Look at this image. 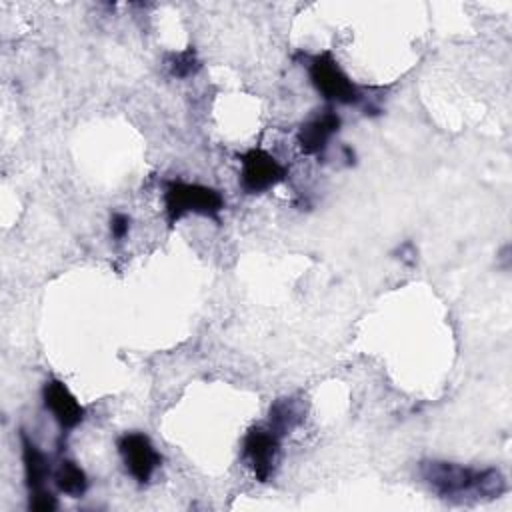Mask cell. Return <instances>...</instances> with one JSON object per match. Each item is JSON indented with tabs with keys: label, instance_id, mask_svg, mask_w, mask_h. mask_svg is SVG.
Masks as SVG:
<instances>
[{
	"label": "cell",
	"instance_id": "obj_1",
	"mask_svg": "<svg viewBox=\"0 0 512 512\" xmlns=\"http://www.w3.org/2000/svg\"><path fill=\"white\" fill-rule=\"evenodd\" d=\"M422 480L446 500H492L506 490V478L498 468H470L446 460L420 462Z\"/></svg>",
	"mask_w": 512,
	"mask_h": 512
},
{
	"label": "cell",
	"instance_id": "obj_2",
	"mask_svg": "<svg viewBox=\"0 0 512 512\" xmlns=\"http://www.w3.org/2000/svg\"><path fill=\"white\" fill-rule=\"evenodd\" d=\"M224 208V198L218 190L204 184L170 182L164 190V210L170 224L188 214L218 218Z\"/></svg>",
	"mask_w": 512,
	"mask_h": 512
},
{
	"label": "cell",
	"instance_id": "obj_3",
	"mask_svg": "<svg viewBox=\"0 0 512 512\" xmlns=\"http://www.w3.org/2000/svg\"><path fill=\"white\" fill-rule=\"evenodd\" d=\"M310 82L316 92L334 104H358L362 94L330 52L316 54L308 64Z\"/></svg>",
	"mask_w": 512,
	"mask_h": 512
},
{
	"label": "cell",
	"instance_id": "obj_4",
	"mask_svg": "<svg viewBox=\"0 0 512 512\" xmlns=\"http://www.w3.org/2000/svg\"><path fill=\"white\" fill-rule=\"evenodd\" d=\"M240 186L248 194H262L286 180V168L266 150L252 148L240 156Z\"/></svg>",
	"mask_w": 512,
	"mask_h": 512
},
{
	"label": "cell",
	"instance_id": "obj_5",
	"mask_svg": "<svg viewBox=\"0 0 512 512\" xmlns=\"http://www.w3.org/2000/svg\"><path fill=\"white\" fill-rule=\"evenodd\" d=\"M118 454L126 466V472L138 482L146 484L158 470L162 456L154 448L152 440L144 432H126L118 438Z\"/></svg>",
	"mask_w": 512,
	"mask_h": 512
},
{
	"label": "cell",
	"instance_id": "obj_6",
	"mask_svg": "<svg viewBox=\"0 0 512 512\" xmlns=\"http://www.w3.org/2000/svg\"><path fill=\"white\" fill-rule=\"evenodd\" d=\"M280 436L270 426H254L248 430L242 442V458L256 476V480L266 482L278 462Z\"/></svg>",
	"mask_w": 512,
	"mask_h": 512
},
{
	"label": "cell",
	"instance_id": "obj_7",
	"mask_svg": "<svg viewBox=\"0 0 512 512\" xmlns=\"http://www.w3.org/2000/svg\"><path fill=\"white\" fill-rule=\"evenodd\" d=\"M42 402L62 430H74L86 416L84 406L78 402V398L62 380L56 378L46 380V384L42 386Z\"/></svg>",
	"mask_w": 512,
	"mask_h": 512
},
{
	"label": "cell",
	"instance_id": "obj_8",
	"mask_svg": "<svg viewBox=\"0 0 512 512\" xmlns=\"http://www.w3.org/2000/svg\"><path fill=\"white\" fill-rule=\"evenodd\" d=\"M340 124L342 120L332 108L322 110L320 114H316L314 118H310L300 126L296 134V142L300 150L308 156H320L328 148V142L332 140V136L340 130Z\"/></svg>",
	"mask_w": 512,
	"mask_h": 512
},
{
	"label": "cell",
	"instance_id": "obj_9",
	"mask_svg": "<svg viewBox=\"0 0 512 512\" xmlns=\"http://www.w3.org/2000/svg\"><path fill=\"white\" fill-rule=\"evenodd\" d=\"M20 446H22V464H24V478L28 492L46 488V480L52 474L46 454L34 444V440L22 430L20 432Z\"/></svg>",
	"mask_w": 512,
	"mask_h": 512
},
{
	"label": "cell",
	"instance_id": "obj_10",
	"mask_svg": "<svg viewBox=\"0 0 512 512\" xmlns=\"http://www.w3.org/2000/svg\"><path fill=\"white\" fill-rule=\"evenodd\" d=\"M52 474H54V484L62 494H66L70 498H80L86 494L88 476L74 460L62 458Z\"/></svg>",
	"mask_w": 512,
	"mask_h": 512
},
{
	"label": "cell",
	"instance_id": "obj_11",
	"mask_svg": "<svg viewBox=\"0 0 512 512\" xmlns=\"http://www.w3.org/2000/svg\"><path fill=\"white\" fill-rule=\"evenodd\" d=\"M304 418V406L296 398H280L270 406V428L284 436L296 428Z\"/></svg>",
	"mask_w": 512,
	"mask_h": 512
},
{
	"label": "cell",
	"instance_id": "obj_12",
	"mask_svg": "<svg viewBox=\"0 0 512 512\" xmlns=\"http://www.w3.org/2000/svg\"><path fill=\"white\" fill-rule=\"evenodd\" d=\"M166 68L174 78H188L200 70V60L194 48H186L182 52H172L166 56Z\"/></svg>",
	"mask_w": 512,
	"mask_h": 512
},
{
	"label": "cell",
	"instance_id": "obj_13",
	"mask_svg": "<svg viewBox=\"0 0 512 512\" xmlns=\"http://www.w3.org/2000/svg\"><path fill=\"white\" fill-rule=\"evenodd\" d=\"M28 508L36 512H52L58 508V498L48 488L32 490L28 496Z\"/></svg>",
	"mask_w": 512,
	"mask_h": 512
},
{
	"label": "cell",
	"instance_id": "obj_14",
	"mask_svg": "<svg viewBox=\"0 0 512 512\" xmlns=\"http://www.w3.org/2000/svg\"><path fill=\"white\" fill-rule=\"evenodd\" d=\"M128 230H130V218L126 214H122V212L112 214V218H110V232H112V236L116 240H122L128 234Z\"/></svg>",
	"mask_w": 512,
	"mask_h": 512
}]
</instances>
